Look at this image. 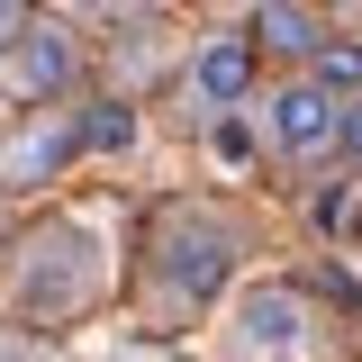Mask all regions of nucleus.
<instances>
[{
    "instance_id": "nucleus-1",
    "label": "nucleus",
    "mask_w": 362,
    "mask_h": 362,
    "mask_svg": "<svg viewBox=\"0 0 362 362\" xmlns=\"http://www.w3.org/2000/svg\"><path fill=\"white\" fill-rule=\"evenodd\" d=\"M163 272H173V290L209 299L226 281V226L218 218H163Z\"/></svg>"
},
{
    "instance_id": "nucleus-2",
    "label": "nucleus",
    "mask_w": 362,
    "mask_h": 362,
    "mask_svg": "<svg viewBox=\"0 0 362 362\" xmlns=\"http://www.w3.org/2000/svg\"><path fill=\"white\" fill-rule=\"evenodd\" d=\"M64 82H73V45L54 37V28H28L18 54L0 64V90L9 100H45V90H64Z\"/></svg>"
},
{
    "instance_id": "nucleus-3",
    "label": "nucleus",
    "mask_w": 362,
    "mask_h": 362,
    "mask_svg": "<svg viewBox=\"0 0 362 362\" xmlns=\"http://www.w3.org/2000/svg\"><path fill=\"white\" fill-rule=\"evenodd\" d=\"M272 136H281L290 154H317V145L335 136V100H326L317 82H281L272 90Z\"/></svg>"
},
{
    "instance_id": "nucleus-4",
    "label": "nucleus",
    "mask_w": 362,
    "mask_h": 362,
    "mask_svg": "<svg viewBox=\"0 0 362 362\" xmlns=\"http://www.w3.org/2000/svg\"><path fill=\"white\" fill-rule=\"evenodd\" d=\"M190 90H199L209 109H235V100L254 90V45H245V37H209L199 64H190Z\"/></svg>"
},
{
    "instance_id": "nucleus-5",
    "label": "nucleus",
    "mask_w": 362,
    "mask_h": 362,
    "mask_svg": "<svg viewBox=\"0 0 362 362\" xmlns=\"http://www.w3.org/2000/svg\"><path fill=\"white\" fill-rule=\"evenodd\" d=\"M299 326H308V308H299V290H254L245 299V344H299Z\"/></svg>"
},
{
    "instance_id": "nucleus-6",
    "label": "nucleus",
    "mask_w": 362,
    "mask_h": 362,
    "mask_svg": "<svg viewBox=\"0 0 362 362\" xmlns=\"http://www.w3.org/2000/svg\"><path fill=\"white\" fill-rule=\"evenodd\" d=\"M317 90H362V45H317Z\"/></svg>"
},
{
    "instance_id": "nucleus-7",
    "label": "nucleus",
    "mask_w": 362,
    "mask_h": 362,
    "mask_svg": "<svg viewBox=\"0 0 362 362\" xmlns=\"http://www.w3.org/2000/svg\"><path fill=\"white\" fill-rule=\"evenodd\" d=\"M254 28H263V45H281V54H299V45H317V18H308V9H263Z\"/></svg>"
},
{
    "instance_id": "nucleus-8",
    "label": "nucleus",
    "mask_w": 362,
    "mask_h": 362,
    "mask_svg": "<svg viewBox=\"0 0 362 362\" xmlns=\"http://www.w3.org/2000/svg\"><path fill=\"white\" fill-rule=\"evenodd\" d=\"M64 154H73V127H45V136H28V145L9 154V173H54Z\"/></svg>"
},
{
    "instance_id": "nucleus-9",
    "label": "nucleus",
    "mask_w": 362,
    "mask_h": 362,
    "mask_svg": "<svg viewBox=\"0 0 362 362\" xmlns=\"http://www.w3.org/2000/svg\"><path fill=\"white\" fill-rule=\"evenodd\" d=\"M127 136H136L127 109H100V118H82V127H73V145H100V154H109V145H127Z\"/></svg>"
},
{
    "instance_id": "nucleus-10",
    "label": "nucleus",
    "mask_w": 362,
    "mask_h": 362,
    "mask_svg": "<svg viewBox=\"0 0 362 362\" xmlns=\"http://www.w3.org/2000/svg\"><path fill=\"white\" fill-rule=\"evenodd\" d=\"M209 145H218V163H254V127H245V118H226Z\"/></svg>"
},
{
    "instance_id": "nucleus-11",
    "label": "nucleus",
    "mask_w": 362,
    "mask_h": 362,
    "mask_svg": "<svg viewBox=\"0 0 362 362\" xmlns=\"http://www.w3.org/2000/svg\"><path fill=\"white\" fill-rule=\"evenodd\" d=\"M335 145L362 163V100H344V109H335Z\"/></svg>"
},
{
    "instance_id": "nucleus-12",
    "label": "nucleus",
    "mask_w": 362,
    "mask_h": 362,
    "mask_svg": "<svg viewBox=\"0 0 362 362\" xmlns=\"http://www.w3.org/2000/svg\"><path fill=\"white\" fill-rule=\"evenodd\" d=\"M9 28H18V9H0V37H9Z\"/></svg>"
}]
</instances>
